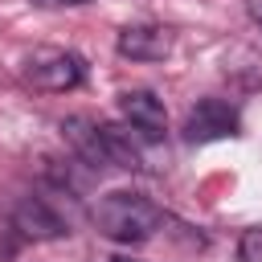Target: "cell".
<instances>
[{
    "label": "cell",
    "instance_id": "ba28073f",
    "mask_svg": "<svg viewBox=\"0 0 262 262\" xmlns=\"http://www.w3.org/2000/svg\"><path fill=\"white\" fill-rule=\"evenodd\" d=\"M102 147H106V168H123V172H139L143 168L135 135L127 127H119V123H102Z\"/></svg>",
    "mask_w": 262,
    "mask_h": 262
},
{
    "label": "cell",
    "instance_id": "5b68a950",
    "mask_svg": "<svg viewBox=\"0 0 262 262\" xmlns=\"http://www.w3.org/2000/svg\"><path fill=\"white\" fill-rule=\"evenodd\" d=\"M115 49L119 57H131V61H164L172 53V33L160 25H131L119 33Z\"/></svg>",
    "mask_w": 262,
    "mask_h": 262
},
{
    "label": "cell",
    "instance_id": "7a4b0ae2",
    "mask_svg": "<svg viewBox=\"0 0 262 262\" xmlns=\"http://www.w3.org/2000/svg\"><path fill=\"white\" fill-rule=\"evenodd\" d=\"M4 217H8V229H16L25 242H57V237L70 233V225L61 221V213L45 196H33V192L8 201L4 205Z\"/></svg>",
    "mask_w": 262,
    "mask_h": 262
},
{
    "label": "cell",
    "instance_id": "9c48e42d",
    "mask_svg": "<svg viewBox=\"0 0 262 262\" xmlns=\"http://www.w3.org/2000/svg\"><path fill=\"white\" fill-rule=\"evenodd\" d=\"M237 262H262V225H254L237 237Z\"/></svg>",
    "mask_w": 262,
    "mask_h": 262
},
{
    "label": "cell",
    "instance_id": "7c38bea8",
    "mask_svg": "<svg viewBox=\"0 0 262 262\" xmlns=\"http://www.w3.org/2000/svg\"><path fill=\"white\" fill-rule=\"evenodd\" d=\"M111 262H131V258H111Z\"/></svg>",
    "mask_w": 262,
    "mask_h": 262
},
{
    "label": "cell",
    "instance_id": "52a82bcc",
    "mask_svg": "<svg viewBox=\"0 0 262 262\" xmlns=\"http://www.w3.org/2000/svg\"><path fill=\"white\" fill-rule=\"evenodd\" d=\"M61 135L70 139V147L86 160V164H94V168H106V147H102V123H94V119H82V115H70L66 123H61Z\"/></svg>",
    "mask_w": 262,
    "mask_h": 262
},
{
    "label": "cell",
    "instance_id": "30bf717a",
    "mask_svg": "<svg viewBox=\"0 0 262 262\" xmlns=\"http://www.w3.org/2000/svg\"><path fill=\"white\" fill-rule=\"evenodd\" d=\"M29 4H37V8H78L86 0H29Z\"/></svg>",
    "mask_w": 262,
    "mask_h": 262
},
{
    "label": "cell",
    "instance_id": "277c9868",
    "mask_svg": "<svg viewBox=\"0 0 262 262\" xmlns=\"http://www.w3.org/2000/svg\"><path fill=\"white\" fill-rule=\"evenodd\" d=\"M242 119H237V106L225 102V98H201L188 119H184V139L188 143H213V139H229L237 135Z\"/></svg>",
    "mask_w": 262,
    "mask_h": 262
},
{
    "label": "cell",
    "instance_id": "3957f363",
    "mask_svg": "<svg viewBox=\"0 0 262 262\" xmlns=\"http://www.w3.org/2000/svg\"><path fill=\"white\" fill-rule=\"evenodd\" d=\"M25 78L37 86V90H78L86 82V61L74 53V49H37L29 61H25Z\"/></svg>",
    "mask_w": 262,
    "mask_h": 262
},
{
    "label": "cell",
    "instance_id": "8fae6325",
    "mask_svg": "<svg viewBox=\"0 0 262 262\" xmlns=\"http://www.w3.org/2000/svg\"><path fill=\"white\" fill-rule=\"evenodd\" d=\"M246 8H250V16H254V20H262V0H246Z\"/></svg>",
    "mask_w": 262,
    "mask_h": 262
},
{
    "label": "cell",
    "instance_id": "6da1fadb",
    "mask_svg": "<svg viewBox=\"0 0 262 262\" xmlns=\"http://www.w3.org/2000/svg\"><path fill=\"white\" fill-rule=\"evenodd\" d=\"M90 221L102 237H111L119 246H139L168 225V213L139 192H106L90 209Z\"/></svg>",
    "mask_w": 262,
    "mask_h": 262
},
{
    "label": "cell",
    "instance_id": "8992f818",
    "mask_svg": "<svg viewBox=\"0 0 262 262\" xmlns=\"http://www.w3.org/2000/svg\"><path fill=\"white\" fill-rule=\"evenodd\" d=\"M119 111L123 119L143 135V139H160L168 131V115H164V102L151 94V90H127L119 98Z\"/></svg>",
    "mask_w": 262,
    "mask_h": 262
}]
</instances>
